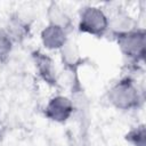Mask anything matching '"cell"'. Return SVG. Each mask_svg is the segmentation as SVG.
I'll return each instance as SVG.
<instances>
[{
	"label": "cell",
	"mask_w": 146,
	"mask_h": 146,
	"mask_svg": "<svg viewBox=\"0 0 146 146\" xmlns=\"http://www.w3.org/2000/svg\"><path fill=\"white\" fill-rule=\"evenodd\" d=\"M84 22H86V25L88 27H90V29L92 27V31L98 30V29H103L105 25V19L103 17L102 13L94 10V9L84 15Z\"/></svg>",
	"instance_id": "6da1fadb"
}]
</instances>
